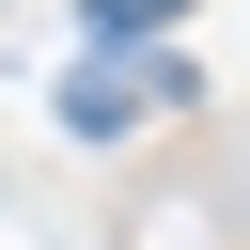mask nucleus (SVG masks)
<instances>
[{
  "label": "nucleus",
  "mask_w": 250,
  "mask_h": 250,
  "mask_svg": "<svg viewBox=\"0 0 250 250\" xmlns=\"http://www.w3.org/2000/svg\"><path fill=\"white\" fill-rule=\"evenodd\" d=\"M172 94H188L172 62H141V78H125V62H78V94H62V125H78V141H125V125H141V109H172Z\"/></svg>",
  "instance_id": "f257e3e1"
},
{
  "label": "nucleus",
  "mask_w": 250,
  "mask_h": 250,
  "mask_svg": "<svg viewBox=\"0 0 250 250\" xmlns=\"http://www.w3.org/2000/svg\"><path fill=\"white\" fill-rule=\"evenodd\" d=\"M78 16H94V31H109V47H125V31H172V16H188V0H78Z\"/></svg>",
  "instance_id": "f03ea898"
}]
</instances>
